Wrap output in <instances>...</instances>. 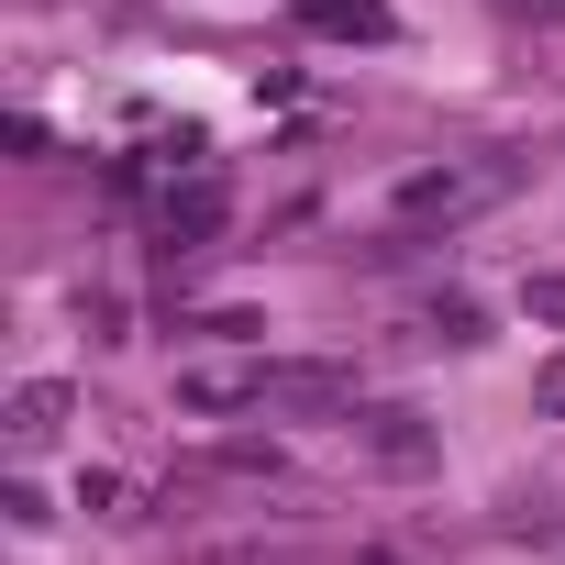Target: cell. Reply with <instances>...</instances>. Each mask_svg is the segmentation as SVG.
Returning <instances> with one entry per match:
<instances>
[{
  "label": "cell",
  "instance_id": "1",
  "mask_svg": "<svg viewBox=\"0 0 565 565\" xmlns=\"http://www.w3.org/2000/svg\"><path fill=\"white\" fill-rule=\"evenodd\" d=\"M510 156H455V167H422V178H399L388 189V222L399 233H433V222H466V211H488V200H510Z\"/></svg>",
  "mask_w": 565,
  "mask_h": 565
},
{
  "label": "cell",
  "instance_id": "2",
  "mask_svg": "<svg viewBox=\"0 0 565 565\" xmlns=\"http://www.w3.org/2000/svg\"><path fill=\"white\" fill-rule=\"evenodd\" d=\"M355 444H366L377 477H433V466H444V433H433V411H411V399H355Z\"/></svg>",
  "mask_w": 565,
  "mask_h": 565
},
{
  "label": "cell",
  "instance_id": "3",
  "mask_svg": "<svg viewBox=\"0 0 565 565\" xmlns=\"http://www.w3.org/2000/svg\"><path fill=\"white\" fill-rule=\"evenodd\" d=\"M266 411H355L344 355H266Z\"/></svg>",
  "mask_w": 565,
  "mask_h": 565
},
{
  "label": "cell",
  "instance_id": "4",
  "mask_svg": "<svg viewBox=\"0 0 565 565\" xmlns=\"http://www.w3.org/2000/svg\"><path fill=\"white\" fill-rule=\"evenodd\" d=\"M222 222H233V189H222L211 167H200L189 189H167V211H156V233H167V255H200V244H211Z\"/></svg>",
  "mask_w": 565,
  "mask_h": 565
},
{
  "label": "cell",
  "instance_id": "5",
  "mask_svg": "<svg viewBox=\"0 0 565 565\" xmlns=\"http://www.w3.org/2000/svg\"><path fill=\"white\" fill-rule=\"evenodd\" d=\"M178 411H266V366H189L178 377Z\"/></svg>",
  "mask_w": 565,
  "mask_h": 565
},
{
  "label": "cell",
  "instance_id": "6",
  "mask_svg": "<svg viewBox=\"0 0 565 565\" xmlns=\"http://www.w3.org/2000/svg\"><path fill=\"white\" fill-rule=\"evenodd\" d=\"M67 411H78V388H67V377H23L0 422H12V444H56V433H67Z\"/></svg>",
  "mask_w": 565,
  "mask_h": 565
},
{
  "label": "cell",
  "instance_id": "7",
  "mask_svg": "<svg viewBox=\"0 0 565 565\" xmlns=\"http://www.w3.org/2000/svg\"><path fill=\"white\" fill-rule=\"evenodd\" d=\"M300 12H311V34H344V45H388L399 34L388 0H300Z\"/></svg>",
  "mask_w": 565,
  "mask_h": 565
},
{
  "label": "cell",
  "instance_id": "8",
  "mask_svg": "<svg viewBox=\"0 0 565 565\" xmlns=\"http://www.w3.org/2000/svg\"><path fill=\"white\" fill-rule=\"evenodd\" d=\"M422 344H488V311L477 300H433L422 311Z\"/></svg>",
  "mask_w": 565,
  "mask_h": 565
},
{
  "label": "cell",
  "instance_id": "9",
  "mask_svg": "<svg viewBox=\"0 0 565 565\" xmlns=\"http://www.w3.org/2000/svg\"><path fill=\"white\" fill-rule=\"evenodd\" d=\"M0 510H12V532H45V521H56V499H45L34 477H12V488H0Z\"/></svg>",
  "mask_w": 565,
  "mask_h": 565
},
{
  "label": "cell",
  "instance_id": "10",
  "mask_svg": "<svg viewBox=\"0 0 565 565\" xmlns=\"http://www.w3.org/2000/svg\"><path fill=\"white\" fill-rule=\"evenodd\" d=\"M211 466H222V477H277V444H222Z\"/></svg>",
  "mask_w": 565,
  "mask_h": 565
},
{
  "label": "cell",
  "instance_id": "11",
  "mask_svg": "<svg viewBox=\"0 0 565 565\" xmlns=\"http://www.w3.org/2000/svg\"><path fill=\"white\" fill-rule=\"evenodd\" d=\"M521 311H532V322H565V277H532V289H521Z\"/></svg>",
  "mask_w": 565,
  "mask_h": 565
},
{
  "label": "cell",
  "instance_id": "12",
  "mask_svg": "<svg viewBox=\"0 0 565 565\" xmlns=\"http://www.w3.org/2000/svg\"><path fill=\"white\" fill-rule=\"evenodd\" d=\"M532 411H543V422H565V355H554V366L532 377Z\"/></svg>",
  "mask_w": 565,
  "mask_h": 565
}]
</instances>
